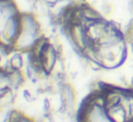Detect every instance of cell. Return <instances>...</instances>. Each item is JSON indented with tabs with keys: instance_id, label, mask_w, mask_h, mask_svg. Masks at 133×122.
Returning <instances> with one entry per match:
<instances>
[{
	"instance_id": "obj_2",
	"label": "cell",
	"mask_w": 133,
	"mask_h": 122,
	"mask_svg": "<svg viewBox=\"0 0 133 122\" xmlns=\"http://www.w3.org/2000/svg\"><path fill=\"white\" fill-rule=\"evenodd\" d=\"M24 97L26 101H28V103H31V102H33L35 100L34 97L32 96V95L29 92V91L28 90H24Z\"/></svg>"
},
{
	"instance_id": "obj_3",
	"label": "cell",
	"mask_w": 133,
	"mask_h": 122,
	"mask_svg": "<svg viewBox=\"0 0 133 122\" xmlns=\"http://www.w3.org/2000/svg\"><path fill=\"white\" fill-rule=\"evenodd\" d=\"M44 111L45 112L51 111V104L48 99H45L44 100Z\"/></svg>"
},
{
	"instance_id": "obj_1",
	"label": "cell",
	"mask_w": 133,
	"mask_h": 122,
	"mask_svg": "<svg viewBox=\"0 0 133 122\" xmlns=\"http://www.w3.org/2000/svg\"><path fill=\"white\" fill-rule=\"evenodd\" d=\"M11 69L14 71H19L23 66V59L19 54H16L11 59L10 62Z\"/></svg>"
}]
</instances>
